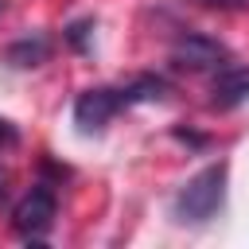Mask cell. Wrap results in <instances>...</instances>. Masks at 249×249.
<instances>
[{
	"label": "cell",
	"instance_id": "1",
	"mask_svg": "<svg viewBox=\"0 0 249 249\" xmlns=\"http://www.w3.org/2000/svg\"><path fill=\"white\" fill-rule=\"evenodd\" d=\"M160 97H167V82L152 78V74H144V78H136L128 86H97V89L78 93V101H74V124L82 132H101L121 109H132L140 101H160Z\"/></svg>",
	"mask_w": 249,
	"mask_h": 249
},
{
	"label": "cell",
	"instance_id": "2",
	"mask_svg": "<svg viewBox=\"0 0 249 249\" xmlns=\"http://www.w3.org/2000/svg\"><path fill=\"white\" fill-rule=\"evenodd\" d=\"M226 179H230V163L226 160H218V163H210V167H202L198 175H191L179 191H175V198H171V218L175 222H191V226H202V222H210L218 210H222V202H226Z\"/></svg>",
	"mask_w": 249,
	"mask_h": 249
},
{
	"label": "cell",
	"instance_id": "3",
	"mask_svg": "<svg viewBox=\"0 0 249 249\" xmlns=\"http://www.w3.org/2000/svg\"><path fill=\"white\" fill-rule=\"evenodd\" d=\"M54 214H58V198L51 191V183H35L12 210V230L23 237V241H43L54 226Z\"/></svg>",
	"mask_w": 249,
	"mask_h": 249
},
{
	"label": "cell",
	"instance_id": "4",
	"mask_svg": "<svg viewBox=\"0 0 249 249\" xmlns=\"http://www.w3.org/2000/svg\"><path fill=\"white\" fill-rule=\"evenodd\" d=\"M171 62L183 66V70H222V66H230V51H226V43H218L214 35L187 31V35L175 39Z\"/></svg>",
	"mask_w": 249,
	"mask_h": 249
},
{
	"label": "cell",
	"instance_id": "5",
	"mask_svg": "<svg viewBox=\"0 0 249 249\" xmlns=\"http://www.w3.org/2000/svg\"><path fill=\"white\" fill-rule=\"evenodd\" d=\"M241 101H249V66H222V70H214L210 105L214 109H233Z\"/></svg>",
	"mask_w": 249,
	"mask_h": 249
},
{
	"label": "cell",
	"instance_id": "6",
	"mask_svg": "<svg viewBox=\"0 0 249 249\" xmlns=\"http://www.w3.org/2000/svg\"><path fill=\"white\" fill-rule=\"evenodd\" d=\"M47 54H51V43H47L43 35H23V39H16V43L4 51V58H8L12 66H23V70H27V66H39Z\"/></svg>",
	"mask_w": 249,
	"mask_h": 249
},
{
	"label": "cell",
	"instance_id": "7",
	"mask_svg": "<svg viewBox=\"0 0 249 249\" xmlns=\"http://www.w3.org/2000/svg\"><path fill=\"white\" fill-rule=\"evenodd\" d=\"M86 31H89V23H74V27L66 31V39H70L74 47H86Z\"/></svg>",
	"mask_w": 249,
	"mask_h": 249
},
{
	"label": "cell",
	"instance_id": "8",
	"mask_svg": "<svg viewBox=\"0 0 249 249\" xmlns=\"http://www.w3.org/2000/svg\"><path fill=\"white\" fill-rule=\"evenodd\" d=\"M16 140H19V136H16V128H12L8 121H0V148H12Z\"/></svg>",
	"mask_w": 249,
	"mask_h": 249
},
{
	"label": "cell",
	"instance_id": "9",
	"mask_svg": "<svg viewBox=\"0 0 249 249\" xmlns=\"http://www.w3.org/2000/svg\"><path fill=\"white\" fill-rule=\"evenodd\" d=\"M4 198H8V171L0 167V202H4Z\"/></svg>",
	"mask_w": 249,
	"mask_h": 249
},
{
	"label": "cell",
	"instance_id": "10",
	"mask_svg": "<svg viewBox=\"0 0 249 249\" xmlns=\"http://www.w3.org/2000/svg\"><path fill=\"white\" fill-rule=\"evenodd\" d=\"M0 12H4V0H0Z\"/></svg>",
	"mask_w": 249,
	"mask_h": 249
}]
</instances>
